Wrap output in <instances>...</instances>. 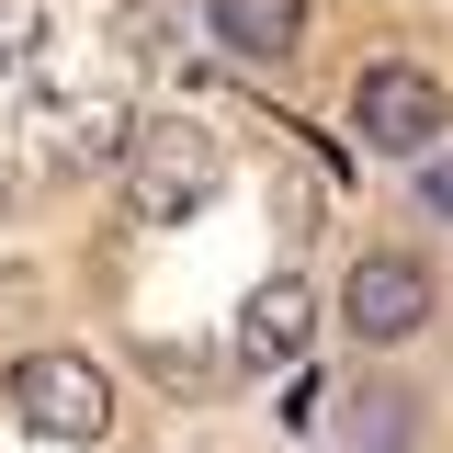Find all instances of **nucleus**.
Listing matches in <instances>:
<instances>
[{
    "label": "nucleus",
    "instance_id": "f257e3e1",
    "mask_svg": "<svg viewBox=\"0 0 453 453\" xmlns=\"http://www.w3.org/2000/svg\"><path fill=\"white\" fill-rule=\"evenodd\" d=\"M442 125H453L442 80H431V68H408V57H374V68L351 80V136H363V148H386V159H431V148H442Z\"/></svg>",
    "mask_w": 453,
    "mask_h": 453
},
{
    "label": "nucleus",
    "instance_id": "f03ea898",
    "mask_svg": "<svg viewBox=\"0 0 453 453\" xmlns=\"http://www.w3.org/2000/svg\"><path fill=\"white\" fill-rule=\"evenodd\" d=\"M12 408H23L46 442H103L113 386H103L91 351H23V363H12Z\"/></svg>",
    "mask_w": 453,
    "mask_h": 453
},
{
    "label": "nucleus",
    "instance_id": "7ed1b4c3",
    "mask_svg": "<svg viewBox=\"0 0 453 453\" xmlns=\"http://www.w3.org/2000/svg\"><path fill=\"white\" fill-rule=\"evenodd\" d=\"M340 318L363 340H419L431 329V261H408V250H363L351 283H340Z\"/></svg>",
    "mask_w": 453,
    "mask_h": 453
},
{
    "label": "nucleus",
    "instance_id": "20e7f679",
    "mask_svg": "<svg viewBox=\"0 0 453 453\" xmlns=\"http://www.w3.org/2000/svg\"><path fill=\"white\" fill-rule=\"evenodd\" d=\"M204 193H216V148L193 125H159V148H136V216L170 226V216H193Z\"/></svg>",
    "mask_w": 453,
    "mask_h": 453
},
{
    "label": "nucleus",
    "instance_id": "39448f33",
    "mask_svg": "<svg viewBox=\"0 0 453 453\" xmlns=\"http://www.w3.org/2000/svg\"><path fill=\"white\" fill-rule=\"evenodd\" d=\"M204 23H216V46L250 57V68H273V57L306 46V0H204Z\"/></svg>",
    "mask_w": 453,
    "mask_h": 453
},
{
    "label": "nucleus",
    "instance_id": "423d86ee",
    "mask_svg": "<svg viewBox=\"0 0 453 453\" xmlns=\"http://www.w3.org/2000/svg\"><path fill=\"white\" fill-rule=\"evenodd\" d=\"M306 329H318L306 283H295V273H273L250 306H238V363H295V351H306Z\"/></svg>",
    "mask_w": 453,
    "mask_h": 453
},
{
    "label": "nucleus",
    "instance_id": "0eeeda50",
    "mask_svg": "<svg viewBox=\"0 0 453 453\" xmlns=\"http://www.w3.org/2000/svg\"><path fill=\"white\" fill-rule=\"evenodd\" d=\"M68 159H136V125H125V103H103V91H91V103H68Z\"/></svg>",
    "mask_w": 453,
    "mask_h": 453
},
{
    "label": "nucleus",
    "instance_id": "6e6552de",
    "mask_svg": "<svg viewBox=\"0 0 453 453\" xmlns=\"http://www.w3.org/2000/svg\"><path fill=\"white\" fill-rule=\"evenodd\" d=\"M351 431H363V442H408L419 419H408V396H396V386H363V396H351Z\"/></svg>",
    "mask_w": 453,
    "mask_h": 453
},
{
    "label": "nucleus",
    "instance_id": "1a4fd4ad",
    "mask_svg": "<svg viewBox=\"0 0 453 453\" xmlns=\"http://www.w3.org/2000/svg\"><path fill=\"white\" fill-rule=\"evenodd\" d=\"M35 57V0H0V68Z\"/></svg>",
    "mask_w": 453,
    "mask_h": 453
},
{
    "label": "nucleus",
    "instance_id": "9d476101",
    "mask_svg": "<svg viewBox=\"0 0 453 453\" xmlns=\"http://www.w3.org/2000/svg\"><path fill=\"white\" fill-rule=\"evenodd\" d=\"M419 193H431V216H453V159H431V170H419Z\"/></svg>",
    "mask_w": 453,
    "mask_h": 453
}]
</instances>
